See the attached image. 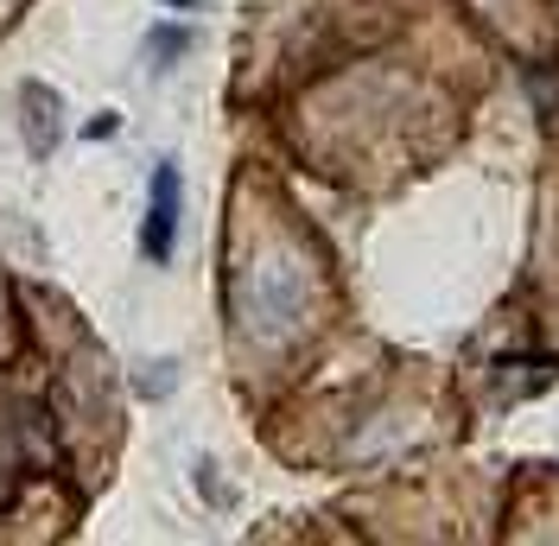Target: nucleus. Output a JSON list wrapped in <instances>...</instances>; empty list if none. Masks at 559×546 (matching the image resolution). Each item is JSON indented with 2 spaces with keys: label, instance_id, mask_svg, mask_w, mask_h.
Listing matches in <instances>:
<instances>
[{
  "label": "nucleus",
  "instance_id": "f257e3e1",
  "mask_svg": "<svg viewBox=\"0 0 559 546\" xmlns=\"http://www.w3.org/2000/svg\"><path fill=\"white\" fill-rule=\"evenodd\" d=\"M306 306H312V273L299 268L293 254L274 248V254H261V261L242 273V318L261 343H280L299 318H306Z\"/></svg>",
  "mask_w": 559,
  "mask_h": 546
},
{
  "label": "nucleus",
  "instance_id": "f03ea898",
  "mask_svg": "<svg viewBox=\"0 0 559 546\" xmlns=\"http://www.w3.org/2000/svg\"><path fill=\"white\" fill-rule=\"evenodd\" d=\"M173 241H178V166L153 171V204H146V223H140V254L146 261H173Z\"/></svg>",
  "mask_w": 559,
  "mask_h": 546
},
{
  "label": "nucleus",
  "instance_id": "7ed1b4c3",
  "mask_svg": "<svg viewBox=\"0 0 559 546\" xmlns=\"http://www.w3.org/2000/svg\"><path fill=\"white\" fill-rule=\"evenodd\" d=\"M20 103H26V146H33L38 159H51V153H58V134H64V121H58V90L26 83Z\"/></svg>",
  "mask_w": 559,
  "mask_h": 546
},
{
  "label": "nucleus",
  "instance_id": "20e7f679",
  "mask_svg": "<svg viewBox=\"0 0 559 546\" xmlns=\"http://www.w3.org/2000/svg\"><path fill=\"white\" fill-rule=\"evenodd\" d=\"M146 45H153V58H159L153 70H166V58H178V51L191 45V33H178V26H159V33L146 38Z\"/></svg>",
  "mask_w": 559,
  "mask_h": 546
},
{
  "label": "nucleus",
  "instance_id": "39448f33",
  "mask_svg": "<svg viewBox=\"0 0 559 546\" xmlns=\"http://www.w3.org/2000/svg\"><path fill=\"white\" fill-rule=\"evenodd\" d=\"M173 7H191V0H173Z\"/></svg>",
  "mask_w": 559,
  "mask_h": 546
}]
</instances>
